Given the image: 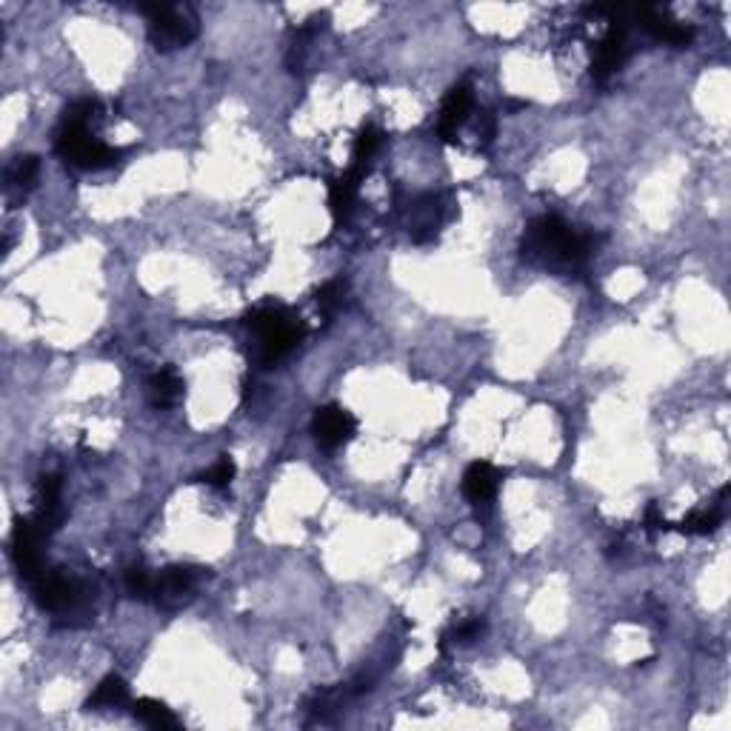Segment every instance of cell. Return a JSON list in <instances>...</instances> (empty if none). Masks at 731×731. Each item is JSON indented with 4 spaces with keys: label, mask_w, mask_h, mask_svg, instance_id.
Wrapping results in <instances>:
<instances>
[{
    "label": "cell",
    "mask_w": 731,
    "mask_h": 731,
    "mask_svg": "<svg viewBox=\"0 0 731 731\" xmlns=\"http://www.w3.org/2000/svg\"><path fill=\"white\" fill-rule=\"evenodd\" d=\"M55 149L66 163L78 166L83 172H95V169H106L112 163H118L120 149H112L106 143H100L92 135V126L89 123H80V120L63 118L58 129V140H55Z\"/></svg>",
    "instance_id": "277c9868"
},
{
    "label": "cell",
    "mask_w": 731,
    "mask_h": 731,
    "mask_svg": "<svg viewBox=\"0 0 731 731\" xmlns=\"http://www.w3.org/2000/svg\"><path fill=\"white\" fill-rule=\"evenodd\" d=\"M198 586V569L192 566H169L155 577V594L152 600L163 609H178L183 606Z\"/></svg>",
    "instance_id": "9c48e42d"
},
{
    "label": "cell",
    "mask_w": 731,
    "mask_h": 731,
    "mask_svg": "<svg viewBox=\"0 0 731 731\" xmlns=\"http://www.w3.org/2000/svg\"><path fill=\"white\" fill-rule=\"evenodd\" d=\"M623 60H626V26L612 23L606 29V35L597 43V49H594L592 78L597 83H606L623 66Z\"/></svg>",
    "instance_id": "30bf717a"
},
{
    "label": "cell",
    "mask_w": 731,
    "mask_h": 731,
    "mask_svg": "<svg viewBox=\"0 0 731 731\" xmlns=\"http://www.w3.org/2000/svg\"><path fill=\"white\" fill-rule=\"evenodd\" d=\"M180 395H183V377L178 375V369L166 366L149 377V403L155 409H172Z\"/></svg>",
    "instance_id": "5bb4252c"
},
{
    "label": "cell",
    "mask_w": 731,
    "mask_h": 731,
    "mask_svg": "<svg viewBox=\"0 0 731 731\" xmlns=\"http://www.w3.org/2000/svg\"><path fill=\"white\" fill-rule=\"evenodd\" d=\"M343 295H346V283L343 280H329L320 292H317V309L320 315L332 317L337 315V309L343 306Z\"/></svg>",
    "instance_id": "44dd1931"
},
{
    "label": "cell",
    "mask_w": 731,
    "mask_h": 731,
    "mask_svg": "<svg viewBox=\"0 0 731 731\" xmlns=\"http://www.w3.org/2000/svg\"><path fill=\"white\" fill-rule=\"evenodd\" d=\"M140 12L149 20V40L158 52H175L198 38V15L192 6L143 3Z\"/></svg>",
    "instance_id": "3957f363"
},
{
    "label": "cell",
    "mask_w": 731,
    "mask_h": 731,
    "mask_svg": "<svg viewBox=\"0 0 731 731\" xmlns=\"http://www.w3.org/2000/svg\"><path fill=\"white\" fill-rule=\"evenodd\" d=\"M634 20L652 35L654 40H663L669 46H689L694 40V29L680 23L677 18L669 15V9H657V6H634Z\"/></svg>",
    "instance_id": "ba28073f"
},
{
    "label": "cell",
    "mask_w": 731,
    "mask_h": 731,
    "mask_svg": "<svg viewBox=\"0 0 731 731\" xmlns=\"http://www.w3.org/2000/svg\"><path fill=\"white\" fill-rule=\"evenodd\" d=\"M380 143H383V135L375 126H363L355 138V163H369V158L380 149Z\"/></svg>",
    "instance_id": "603a6c76"
},
{
    "label": "cell",
    "mask_w": 731,
    "mask_h": 731,
    "mask_svg": "<svg viewBox=\"0 0 731 731\" xmlns=\"http://www.w3.org/2000/svg\"><path fill=\"white\" fill-rule=\"evenodd\" d=\"M366 163H352V169L343 175V178L332 180V189H329V209L335 220H346L352 215L357 200V189H360V180L366 178Z\"/></svg>",
    "instance_id": "7c38bea8"
},
{
    "label": "cell",
    "mask_w": 731,
    "mask_h": 731,
    "mask_svg": "<svg viewBox=\"0 0 731 731\" xmlns=\"http://www.w3.org/2000/svg\"><path fill=\"white\" fill-rule=\"evenodd\" d=\"M235 472H238V466H235V460L232 457H220L218 463L206 472V475L200 477L206 486H212V489H229V483L235 480Z\"/></svg>",
    "instance_id": "7402d4cb"
},
{
    "label": "cell",
    "mask_w": 731,
    "mask_h": 731,
    "mask_svg": "<svg viewBox=\"0 0 731 731\" xmlns=\"http://www.w3.org/2000/svg\"><path fill=\"white\" fill-rule=\"evenodd\" d=\"M129 703V686L118 674H109L98 683V689L89 694L86 712H106V709H120Z\"/></svg>",
    "instance_id": "9a60e30c"
},
{
    "label": "cell",
    "mask_w": 731,
    "mask_h": 731,
    "mask_svg": "<svg viewBox=\"0 0 731 731\" xmlns=\"http://www.w3.org/2000/svg\"><path fill=\"white\" fill-rule=\"evenodd\" d=\"M594 249L592 235H580L572 226L557 215H540L529 223L520 255L540 266L552 269H580Z\"/></svg>",
    "instance_id": "6da1fadb"
},
{
    "label": "cell",
    "mask_w": 731,
    "mask_h": 731,
    "mask_svg": "<svg viewBox=\"0 0 731 731\" xmlns=\"http://www.w3.org/2000/svg\"><path fill=\"white\" fill-rule=\"evenodd\" d=\"M49 537V532L40 526V520L32 514L26 520H18L15 534H12V557H15V566H18L20 577H26L29 583L38 580L43 569V560H40V543Z\"/></svg>",
    "instance_id": "5b68a950"
},
{
    "label": "cell",
    "mask_w": 731,
    "mask_h": 731,
    "mask_svg": "<svg viewBox=\"0 0 731 731\" xmlns=\"http://www.w3.org/2000/svg\"><path fill=\"white\" fill-rule=\"evenodd\" d=\"M249 329L255 332L257 355L266 366L283 360L300 343V337L306 335V326L289 309H280V306H266V309L252 312Z\"/></svg>",
    "instance_id": "7a4b0ae2"
},
{
    "label": "cell",
    "mask_w": 731,
    "mask_h": 731,
    "mask_svg": "<svg viewBox=\"0 0 731 731\" xmlns=\"http://www.w3.org/2000/svg\"><path fill=\"white\" fill-rule=\"evenodd\" d=\"M437 215H440V203L437 198H423L420 203L415 206V223H412V238L417 243H423V240H432L437 232Z\"/></svg>",
    "instance_id": "ac0fdd59"
},
{
    "label": "cell",
    "mask_w": 731,
    "mask_h": 731,
    "mask_svg": "<svg viewBox=\"0 0 731 731\" xmlns=\"http://www.w3.org/2000/svg\"><path fill=\"white\" fill-rule=\"evenodd\" d=\"M643 529L649 532V537H654L657 532H663V529H669V523L663 520V514H660V506L652 503L649 509H646V520H643Z\"/></svg>",
    "instance_id": "d4e9b609"
},
{
    "label": "cell",
    "mask_w": 731,
    "mask_h": 731,
    "mask_svg": "<svg viewBox=\"0 0 731 731\" xmlns=\"http://www.w3.org/2000/svg\"><path fill=\"white\" fill-rule=\"evenodd\" d=\"M32 589H35V600L40 603V609L52 614L72 612L83 600V586L78 580L60 572H43L38 580H32Z\"/></svg>",
    "instance_id": "8992f818"
},
{
    "label": "cell",
    "mask_w": 731,
    "mask_h": 731,
    "mask_svg": "<svg viewBox=\"0 0 731 731\" xmlns=\"http://www.w3.org/2000/svg\"><path fill=\"white\" fill-rule=\"evenodd\" d=\"M500 486V472L494 469L492 463H472L463 475V494L480 506V503H489L497 494Z\"/></svg>",
    "instance_id": "4fadbf2b"
},
{
    "label": "cell",
    "mask_w": 731,
    "mask_h": 731,
    "mask_svg": "<svg viewBox=\"0 0 731 731\" xmlns=\"http://www.w3.org/2000/svg\"><path fill=\"white\" fill-rule=\"evenodd\" d=\"M486 629V623H483V617H472V620H463L460 626H455L452 632L443 634V640H452V643H472L477 640L480 634Z\"/></svg>",
    "instance_id": "cb8c5ba5"
},
{
    "label": "cell",
    "mask_w": 731,
    "mask_h": 731,
    "mask_svg": "<svg viewBox=\"0 0 731 731\" xmlns=\"http://www.w3.org/2000/svg\"><path fill=\"white\" fill-rule=\"evenodd\" d=\"M729 489H723L717 497V506L706 509V512H692L683 523H677V529L683 534H712L717 532V526L723 523V500H726Z\"/></svg>",
    "instance_id": "e0dca14e"
},
{
    "label": "cell",
    "mask_w": 731,
    "mask_h": 731,
    "mask_svg": "<svg viewBox=\"0 0 731 731\" xmlns=\"http://www.w3.org/2000/svg\"><path fill=\"white\" fill-rule=\"evenodd\" d=\"M132 714H135V720H140L143 726H149V729H178L180 720L175 717V712L166 706V703H160V700H152V697H140L132 703Z\"/></svg>",
    "instance_id": "2e32d148"
},
{
    "label": "cell",
    "mask_w": 731,
    "mask_h": 731,
    "mask_svg": "<svg viewBox=\"0 0 731 731\" xmlns=\"http://www.w3.org/2000/svg\"><path fill=\"white\" fill-rule=\"evenodd\" d=\"M472 112V89L466 83H457L449 89V95L443 98V109H440V120H437V135L452 143L457 129L469 120Z\"/></svg>",
    "instance_id": "8fae6325"
},
{
    "label": "cell",
    "mask_w": 731,
    "mask_h": 731,
    "mask_svg": "<svg viewBox=\"0 0 731 731\" xmlns=\"http://www.w3.org/2000/svg\"><path fill=\"white\" fill-rule=\"evenodd\" d=\"M40 172V160L35 155H20L15 158V163L9 166V172H6V180H9V186H20V189H29L35 178H38Z\"/></svg>",
    "instance_id": "ffe728a7"
},
{
    "label": "cell",
    "mask_w": 731,
    "mask_h": 731,
    "mask_svg": "<svg viewBox=\"0 0 731 731\" xmlns=\"http://www.w3.org/2000/svg\"><path fill=\"white\" fill-rule=\"evenodd\" d=\"M357 432V420L349 409L329 403L323 409H317L315 420H312V435H315L320 449H340L343 443H349Z\"/></svg>",
    "instance_id": "52a82bcc"
},
{
    "label": "cell",
    "mask_w": 731,
    "mask_h": 731,
    "mask_svg": "<svg viewBox=\"0 0 731 731\" xmlns=\"http://www.w3.org/2000/svg\"><path fill=\"white\" fill-rule=\"evenodd\" d=\"M123 583H126V592L132 594L135 600H152V594H155V577H152V572L143 563L129 566Z\"/></svg>",
    "instance_id": "d6986e66"
}]
</instances>
